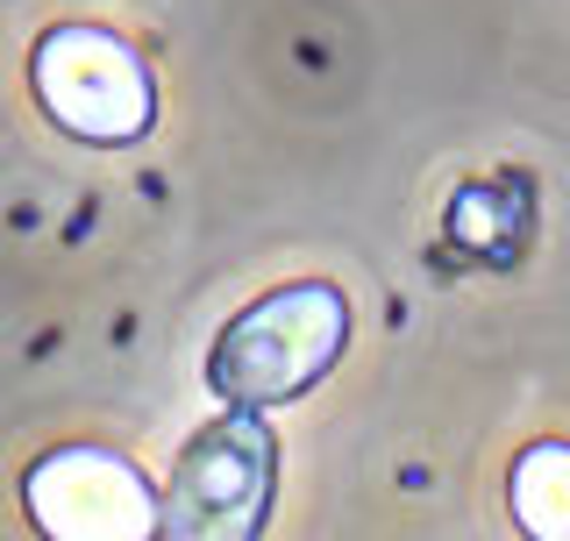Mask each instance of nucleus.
<instances>
[{
    "label": "nucleus",
    "mask_w": 570,
    "mask_h": 541,
    "mask_svg": "<svg viewBox=\"0 0 570 541\" xmlns=\"http://www.w3.org/2000/svg\"><path fill=\"white\" fill-rule=\"evenodd\" d=\"M22 506L43 541H157L165 534V499L142 484V471L115 449L65 442L29 463Z\"/></svg>",
    "instance_id": "nucleus-4"
},
{
    "label": "nucleus",
    "mask_w": 570,
    "mask_h": 541,
    "mask_svg": "<svg viewBox=\"0 0 570 541\" xmlns=\"http://www.w3.org/2000/svg\"><path fill=\"white\" fill-rule=\"evenodd\" d=\"M350 342V299L328 278H299L278 293L249 299L207 350V385L222 392L236 413L285 406L299 392H314L328 364Z\"/></svg>",
    "instance_id": "nucleus-1"
},
{
    "label": "nucleus",
    "mask_w": 570,
    "mask_h": 541,
    "mask_svg": "<svg viewBox=\"0 0 570 541\" xmlns=\"http://www.w3.org/2000/svg\"><path fill=\"white\" fill-rule=\"evenodd\" d=\"M492 222L507 228H528V193L513 186V178H492V186H463L450 200V236L471 249V257L499 264V243H492Z\"/></svg>",
    "instance_id": "nucleus-6"
},
{
    "label": "nucleus",
    "mask_w": 570,
    "mask_h": 541,
    "mask_svg": "<svg viewBox=\"0 0 570 541\" xmlns=\"http://www.w3.org/2000/svg\"><path fill=\"white\" fill-rule=\"evenodd\" d=\"M278 484V442L257 413H222L186 442L165 492V541H257Z\"/></svg>",
    "instance_id": "nucleus-2"
},
{
    "label": "nucleus",
    "mask_w": 570,
    "mask_h": 541,
    "mask_svg": "<svg viewBox=\"0 0 570 541\" xmlns=\"http://www.w3.org/2000/svg\"><path fill=\"white\" fill-rule=\"evenodd\" d=\"M507 492L528 541H570V442H528Z\"/></svg>",
    "instance_id": "nucleus-5"
},
{
    "label": "nucleus",
    "mask_w": 570,
    "mask_h": 541,
    "mask_svg": "<svg viewBox=\"0 0 570 541\" xmlns=\"http://www.w3.org/2000/svg\"><path fill=\"white\" fill-rule=\"evenodd\" d=\"M29 86L43 100V115L58 121L65 136L100 142V150H121L150 129L157 94H150V65L136 58L121 36L107 29H50L29 58Z\"/></svg>",
    "instance_id": "nucleus-3"
}]
</instances>
